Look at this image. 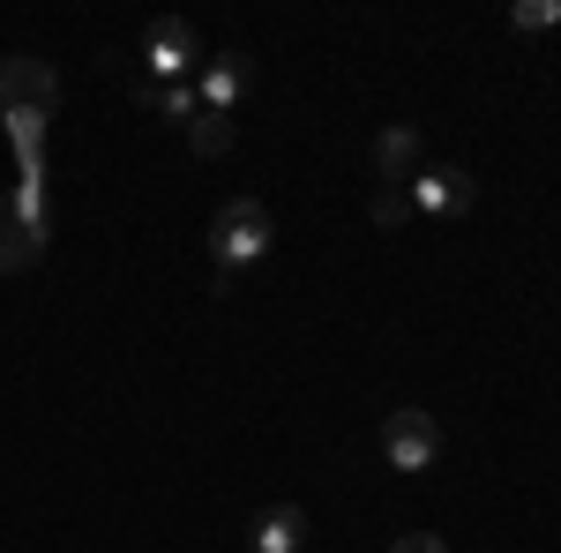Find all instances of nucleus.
Returning a JSON list of instances; mask_svg holds the SVG:
<instances>
[{"label":"nucleus","mask_w":561,"mask_h":553,"mask_svg":"<svg viewBox=\"0 0 561 553\" xmlns=\"http://www.w3.org/2000/svg\"><path fill=\"white\" fill-rule=\"evenodd\" d=\"M158 113H165L173 128H195V113H203V97H195V83H165V90H158Z\"/></svg>","instance_id":"nucleus-11"},{"label":"nucleus","mask_w":561,"mask_h":553,"mask_svg":"<svg viewBox=\"0 0 561 553\" xmlns=\"http://www.w3.org/2000/svg\"><path fill=\"white\" fill-rule=\"evenodd\" d=\"M270 240H277V224L262 210L255 195H232L225 210L210 217V262H217V292H232L262 255H270Z\"/></svg>","instance_id":"nucleus-2"},{"label":"nucleus","mask_w":561,"mask_h":553,"mask_svg":"<svg viewBox=\"0 0 561 553\" xmlns=\"http://www.w3.org/2000/svg\"><path fill=\"white\" fill-rule=\"evenodd\" d=\"M510 23H517V31H554V23H561V0H517V8H510Z\"/></svg>","instance_id":"nucleus-12"},{"label":"nucleus","mask_w":561,"mask_h":553,"mask_svg":"<svg viewBox=\"0 0 561 553\" xmlns=\"http://www.w3.org/2000/svg\"><path fill=\"white\" fill-rule=\"evenodd\" d=\"M135 76H150V83H195V68H203V38H195V23H180V15H158L142 45H128Z\"/></svg>","instance_id":"nucleus-4"},{"label":"nucleus","mask_w":561,"mask_h":553,"mask_svg":"<svg viewBox=\"0 0 561 553\" xmlns=\"http://www.w3.org/2000/svg\"><path fill=\"white\" fill-rule=\"evenodd\" d=\"M248 546H255V553H300V546H307V509H300V502L262 509L255 531H248Z\"/></svg>","instance_id":"nucleus-8"},{"label":"nucleus","mask_w":561,"mask_h":553,"mask_svg":"<svg viewBox=\"0 0 561 553\" xmlns=\"http://www.w3.org/2000/svg\"><path fill=\"white\" fill-rule=\"evenodd\" d=\"M404 217H412V203H404V187H382V195H375V224H382V232H397Z\"/></svg>","instance_id":"nucleus-13"},{"label":"nucleus","mask_w":561,"mask_h":553,"mask_svg":"<svg viewBox=\"0 0 561 553\" xmlns=\"http://www.w3.org/2000/svg\"><path fill=\"white\" fill-rule=\"evenodd\" d=\"M375 172H382V187H404V180L420 172V135L404 128V120L375 135Z\"/></svg>","instance_id":"nucleus-9"},{"label":"nucleus","mask_w":561,"mask_h":553,"mask_svg":"<svg viewBox=\"0 0 561 553\" xmlns=\"http://www.w3.org/2000/svg\"><path fill=\"white\" fill-rule=\"evenodd\" d=\"M53 113H60V83L53 68L15 53L0 60V128L15 142V180H45V135H53Z\"/></svg>","instance_id":"nucleus-1"},{"label":"nucleus","mask_w":561,"mask_h":553,"mask_svg":"<svg viewBox=\"0 0 561 553\" xmlns=\"http://www.w3.org/2000/svg\"><path fill=\"white\" fill-rule=\"evenodd\" d=\"M389 553H449V539H434V531H404Z\"/></svg>","instance_id":"nucleus-14"},{"label":"nucleus","mask_w":561,"mask_h":553,"mask_svg":"<svg viewBox=\"0 0 561 553\" xmlns=\"http://www.w3.org/2000/svg\"><path fill=\"white\" fill-rule=\"evenodd\" d=\"M187 142H195V158H225L232 150V113H195Z\"/></svg>","instance_id":"nucleus-10"},{"label":"nucleus","mask_w":561,"mask_h":553,"mask_svg":"<svg viewBox=\"0 0 561 553\" xmlns=\"http://www.w3.org/2000/svg\"><path fill=\"white\" fill-rule=\"evenodd\" d=\"M472 195H479V180L465 165H420L412 180H404V203H412V217H465L472 210Z\"/></svg>","instance_id":"nucleus-5"},{"label":"nucleus","mask_w":561,"mask_h":553,"mask_svg":"<svg viewBox=\"0 0 561 553\" xmlns=\"http://www.w3.org/2000/svg\"><path fill=\"white\" fill-rule=\"evenodd\" d=\"M248 83H255V60H248V53H217V60L195 68V97H203V113H232V105L248 97Z\"/></svg>","instance_id":"nucleus-7"},{"label":"nucleus","mask_w":561,"mask_h":553,"mask_svg":"<svg viewBox=\"0 0 561 553\" xmlns=\"http://www.w3.org/2000/svg\"><path fill=\"white\" fill-rule=\"evenodd\" d=\"M45 255V180H15L0 195V277H23Z\"/></svg>","instance_id":"nucleus-3"},{"label":"nucleus","mask_w":561,"mask_h":553,"mask_svg":"<svg viewBox=\"0 0 561 553\" xmlns=\"http://www.w3.org/2000/svg\"><path fill=\"white\" fill-rule=\"evenodd\" d=\"M382 457H389V471H427L434 457H442V419L420 412V404L389 412L382 419Z\"/></svg>","instance_id":"nucleus-6"}]
</instances>
